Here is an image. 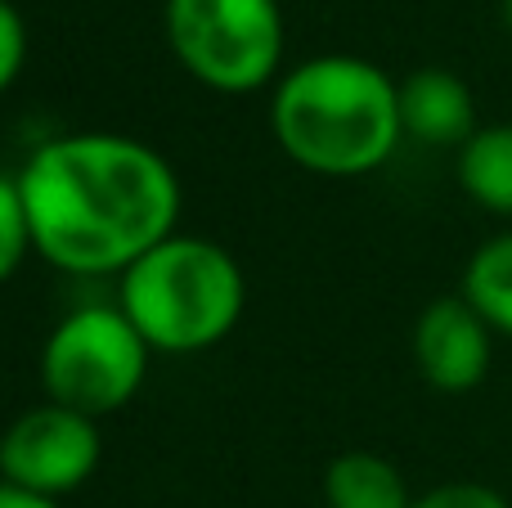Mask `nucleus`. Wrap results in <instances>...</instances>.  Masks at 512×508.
Here are the masks:
<instances>
[{
    "instance_id": "nucleus-4",
    "label": "nucleus",
    "mask_w": 512,
    "mask_h": 508,
    "mask_svg": "<svg viewBox=\"0 0 512 508\" xmlns=\"http://www.w3.org/2000/svg\"><path fill=\"white\" fill-rule=\"evenodd\" d=\"M167 45L180 68L216 95H252L279 81V0H167Z\"/></svg>"
},
{
    "instance_id": "nucleus-10",
    "label": "nucleus",
    "mask_w": 512,
    "mask_h": 508,
    "mask_svg": "<svg viewBox=\"0 0 512 508\" xmlns=\"http://www.w3.org/2000/svg\"><path fill=\"white\" fill-rule=\"evenodd\" d=\"M459 185L477 207L512 216V122L481 126L459 149Z\"/></svg>"
},
{
    "instance_id": "nucleus-15",
    "label": "nucleus",
    "mask_w": 512,
    "mask_h": 508,
    "mask_svg": "<svg viewBox=\"0 0 512 508\" xmlns=\"http://www.w3.org/2000/svg\"><path fill=\"white\" fill-rule=\"evenodd\" d=\"M0 508H63L59 500H45V495H32V491H18V486L0 482Z\"/></svg>"
},
{
    "instance_id": "nucleus-3",
    "label": "nucleus",
    "mask_w": 512,
    "mask_h": 508,
    "mask_svg": "<svg viewBox=\"0 0 512 508\" xmlns=\"http://www.w3.org/2000/svg\"><path fill=\"white\" fill-rule=\"evenodd\" d=\"M117 306L153 351L194 356L234 333L248 306V279L221 243L171 234L117 275Z\"/></svg>"
},
{
    "instance_id": "nucleus-13",
    "label": "nucleus",
    "mask_w": 512,
    "mask_h": 508,
    "mask_svg": "<svg viewBox=\"0 0 512 508\" xmlns=\"http://www.w3.org/2000/svg\"><path fill=\"white\" fill-rule=\"evenodd\" d=\"M27 63V23L14 0H0V95L18 81Z\"/></svg>"
},
{
    "instance_id": "nucleus-11",
    "label": "nucleus",
    "mask_w": 512,
    "mask_h": 508,
    "mask_svg": "<svg viewBox=\"0 0 512 508\" xmlns=\"http://www.w3.org/2000/svg\"><path fill=\"white\" fill-rule=\"evenodd\" d=\"M459 297L490 324V333L512 338V230L486 239L468 257Z\"/></svg>"
},
{
    "instance_id": "nucleus-16",
    "label": "nucleus",
    "mask_w": 512,
    "mask_h": 508,
    "mask_svg": "<svg viewBox=\"0 0 512 508\" xmlns=\"http://www.w3.org/2000/svg\"><path fill=\"white\" fill-rule=\"evenodd\" d=\"M504 27L512 32V0H504Z\"/></svg>"
},
{
    "instance_id": "nucleus-5",
    "label": "nucleus",
    "mask_w": 512,
    "mask_h": 508,
    "mask_svg": "<svg viewBox=\"0 0 512 508\" xmlns=\"http://www.w3.org/2000/svg\"><path fill=\"white\" fill-rule=\"evenodd\" d=\"M149 356L153 347L122 306H81L54 324L41 347L45 401L104 419L135 401L149 378Z\"/></svg>"
},
{
    "instance_id": "nucleus-1",
    "label": "nucleus",
    "mask_w": 512,
    "mask_h": 508,
    "mask_svg": "<svg viewBox=\"0 0 512 508\" xmlns=\"http://www.w3.org/2000/svg\"><path fill=\"white\" fill-rule=\"evenodd\" d=\"M32 248L63 275H126L176 234L180 176L153 144L77 131L36 144L18 167Z\"/></svg>"
},
{
    "instance_id": "nucleus-14",
    "label": "nucleus",
    "mask_w": 512,
    "mask_h": 508,
    "mask_svg": "<svg viewBox=\"0 0 512 508\" xmlns=\"http://www.w3.org/2000/svg\"><path fill=\"white\" fill-rule=\"evenodd\" d=\"M409 508H512L495 486H481V482H445L432 486V491L414 495Z\"/></svg>"
},
{
    "instance_id": "nucleus-2",
    "label": "nucleus",
    "mask_w": 512,
    "mask_h": 508,
    "mask_svg": "<svg viewBox=\"0 0 512 508\" xmlns=\"http://www.w3.org/2000/svg\"><path fill=\"white\" fill-rule=\"evenodd\" d=\"M270 131L274 144L315 176H369L405 140L400 81L360 54H319L274 81Z\"/></svg>"
},
{
    "instance_id": "nucleus-12",
    "label": "nucleus",
    "mask_w": 512,
    "mask_h": 508,
    "mask_svg": "<svg viewBox=\"0 0 512 508\" xmlns=\"http://www.w3.org/2000/svg\"><path fill=\"white\" fill-rule=\"evenodd\" d=\"M27 252H36V248H32V225H27L23 189H18V176H5V171H0V284L18 275Z\"/></svg>"
},
{
    "instance_id": "nucleus-9",
    "label": "nucleus",
    "mask_w": 512,
    "mask_h": 508,
    "mask_svg": "<svg viewBox=\"0 0 512 508\" xmlns=\"http://www.w3.org/2000/svg\"><path fill=\"white\" fill-rule=\"evenodd\" d=\"M324 500L328 508H409L414 495L391 459L373 450H346L324 473Z\"/></svg>"
},
{
    "instance_id": "nucleus-6",
    "label": "nucleus",
    "mask_w": 512,
    "mask_h": 508,
    "mask_svg": "<svg viewBox=\"0 0 512 508\" xmlns=\"http://www.w3.org/2000/svg\"><path fill=\"white\" fill-rule=\"evenodd\" d=\"M104 459L99 423L68 405H32L0 432V482L18 491L63 500L95 477Z\"/></svg>"
},
{
    "instance_id": "nucleus-8",
    "label": "nucleus",
    "mask_w": 512,
    "mask_h": 508,
    "mask_svg": "<svg viewBox=\"0 0 512 508\" xmlns=\"http://www.w3.org/2000/svg\"><path fill=\"white\" fill-rule=\"evenodd\" d=\"M400 126L409 140L432 149H463L477 126V99L450 68H418L400 81Z\"/></svg>"
},
{
    "instance_id": "nucleus-7",
    "label": "nucleus",
    "mask_w": 512,
    "mask_h": 508,
    "mask_svg": "<svg viewBox=\"0 0 512 508\" xmlns=\"http://www.w3.org/2000/svg\"><path fill=\"white\" fill-rule=\"evenodd\" d=\"M495 333L463 297H436L414 324V365L427 387L463 396L486 383Z\"/></svg>"
}]
</instances>
